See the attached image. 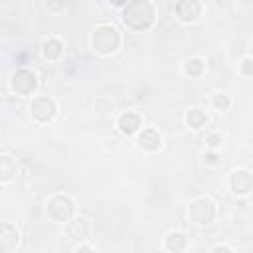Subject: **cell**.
<instances>
[{
	"mask_svg": "<svg viewBox=\"0 0 253 253\" xmlns=\"http://www.w3.org/2000/svg\"><path fill=\"white\" fill-rule=\"evenodd\" d=\"M123 20L133 30H147L155 22V10L149 2H144V0H135V2L127 4Z\"/></svg>",
	"mask_w": 253,
	"mask_h": 253,
	"instance_id": "obj_1",
	"label": "cell"
},
{
	"mask_svg": "<svg viewBox=\"0 0 253 253\" xmlns=\"http://www.w3.org/2000/svg\"><path fill=\"white\" fill-rule=\"evenodd\" d=\"M119 46V34L113 26H99L93 34V48L101 54H111Z\"/></svg>",
	"mask_w": 253,
	"mask_h": 253,
	"instance_id": "obj_2",
	"label": "cell"
},
{
	"mask_svg": "<svg viewBox=\"0 0 253 253\" xmlns=\"http://www.w3.org/2000/svg\"><path fill=\"white\" fill-rule=\"evenodd\" d=\"M71 212H74V206H71V200L65 196H58L48 204V214L56 222H65L71 215Z\"/></svg>",
	"mask_w": 253,
	"mask_h": 253,
	"instance_id": "obj_3",
	"label": "cell"
},
{
	"mask_svg": "<svg viewBox=\"0 0 253 253\" xmlns=\"http://www.w3.org/2000/svg\"><path fill=\"white\" fill-rule=\"evenodd\" d=\"M30 109H32V115L38 121H50L54 117L56 107H54V101L48 97H36L30 105Z\"/></svg>",
	"mask_w": 253,
	"mask_h": 253,
	"instance_id": "obj_4",
	"label": "cell"
},
{
	"mask_svg": "<svg viewBox=\"0 0 253 253\" xmlns=\"http://www.w3.org/2000/svg\"><path fill=\"white\" fill-rule=\"evenodd\" d=\"M190 218L196 224H208L214 218V206H212V202H208V200L194 202L192 208H190Z\"/></svg>",
	"mask_w": 253,
	"mask_h": 253,
	"instance_id": "obj_5",
	"label": "cell"
},
{
	"mask_svg": "<svg viewBox=\"0 0 253 253\" xmlns=\"http://www.w3.org/2000/svg\"><path fill=\"white\" fill-rule=\"evenodd\" d=\"M18 243V232L10 224H0V253H10Z\"/></svg>",
	"mask_w": 253,
	"mask_h": 253,
	"instance_id": "obj_6",
	"label": "cell"
},
{
	"mask_svg": "<svg viewBox=\"0 0 253 253\" xmlns=\"http://www.w3.org/2000/svg\"><path fill=\"white\" fill-rule=\"evenodd\" d=\"M12 85H14V89H16L18 93H30V91L36 87V78H34L32 71L20 69V71H16V74H14Z\"/></svg>",
	"mask_w": 253,
	"mask_h": 253,
	"instance_id": "obj_7",
	"label": "cell"
},
{
	"mask_svg": "<svg viewBox=\"0 0 253 253\" xmlns=\"http://www.w3.org/2000/svg\"><path fill=\"white\" fill-rule=\"evenodd\" d=\"M178 16H182V20H194L196 16H200V4L196 0H184L176 6Z\"/></svg>",
	"mask_w": 253,
	"mask_h": 253,
	"instance_id": "obj_8",
	"label": "cell"
},
{
	"mask_svg": "<svg viewBox=\"0 0 253 253\" xmlns=\"http://www.w3.org/2000/svg\"><path fill=\"white\" fill-rule=\"evenodd\" d=\"M232 188L239 194H245L251 190V174L247 170H241V172H235L234 178H232Z\"/></svg>",
	"mask_w": 253,
	"mask_h": 253,
	"instance_id": "obj_9",
	"label": "cell"
},
{
	"mask_svg": "<svg viewBox=\"0 0 253 253\" xmlns=\"http://www.w3.org/2000/svg\"><path fill=\"white\" fill-rule=\"evenodd\" d=\"M67 234H69L71 237H76V239H85L87 234H89V224H87V220L79 218V220H76V222H71V224L67 226Z\"/></svg>",
	"mask_w": 253,
	"mask_h": 253,
	"instance_id": "obj_10",
	"label": "cell"
},
{
	"mask_svg": "<svg viewBox=\"0 0 253 253\" xmlns=\"http://www.w3.org/2000/svg\"><path fill=\"white\" fill-rule=\"evenodd\" d=\"M18 172V164L12 156H2L0 158V178L2 180H10L14 178V174Z\"/></svg>",
	"mask_w": 253,
	"mask_h": 253,
	"instance_id": "obj_11",
	"label": "cell"
},
{
	"mask_svg": "<svg viewBox=\"0 0 253 253\" xmlns=\"http://www.w3.org/2000/svg\"><path fill=\"white\" fill-rule=\"evenodd\" d=\"M119 127L123 129V133H135L138 127H140V117L136 115V113H125L123 117H121V121H119Z\"/></svg>",
	"mask_w": 253,
	"mask_h": 253,
	"instance_id": "obj_12",
	"label": "cell"
},
{
	"mask_svg": "<svg viewBox=\"0 0 253 253\" xmlns=\"http://www.w3.org/2000/svg\"><path fill=\"white\" fill-rule=\"evenodd\" d=\"M140 144L144 149H149V151H155L158 144H160V136H158V133L156 131H153V129H149V131H144L142 135H140Z\"/></svg>",
	"mask_w": 253,
	"mask_h": 253,
	"instance_id": "obj_13",
	"label": "cell"
},
{
	"mask_svg": "<svg viewBox=\"0 0 253 253\" xmlns=\"http://www.w3.org/2000/svg\"><path fill=\"white\" fill-rule=\"evenodd\" d=\"M166 245H168L170 251L178 253V251H182V249H184V245H186V237H184L182 234H170L168 239H166Z\"/></svg>",
	"mask_w": 253,
	"mask_h": 253,
	"instance_id": "obj_14",
	"label": "cell"
},
{
	"mask_svg": "<svg viewBox=\"0 0 253 253\" xmlns=\"http://www.w3.org/2000/svg\"><path fill=\"white\" fill-rule=\"evenodd\" d=\"M44 54H46V58L56 59V58L61 54V44H59V40H56V38L48 40V42L44 44Z\"/></svg>",
	"mask_w": 253,
	"mask_h": 253,
	"instance_id": "obj_15",
	"label": "cell"
},
{
	"mask_svg": "<svg viewBox=\"0 0 253 253\" xmlns=\"http://www.w3.org/2000/svg\"><path fill=\"white\" fill-rule=\"evenodd\" d=\"M204 123H206V113L202 109H192L188 113V125L190 127L200 129V127H204Z\"/></svg>",
	"mask_w": 253,
	"mask_h": 253,
	"instance_id": "obj_16",
	"label": "cell"
},
{
	"mask_svg": "<svg viewBox=\"0 0 253 253\" xmlns=\"http://www.w3.org/2000/svg\"><path fill=\"white\" fill-rule=\"evenodd\" d=\"M202 61L200 59H192V61H188V65H186V71L190 76H200L202 74Z\"/></svg>",
	"mask_w": 253,
	"mask_h": 253,
	"instance_id": "obj_17",
	"label": "cell"
},
{
	"mask_svg": "<svg viewBox=\"0 0 253 253\" xmlns=\"http://www.w3.org/2000/svg\"><path fill=\"white\" fill-rule=\"evenodd\" d=\"M215 107H222V109H226V107H228V99L226 97H218V99H215Z\"/></svg>",
	"mask_w": 253,
	"mask_h": 253,
	"instance_id": "obj_18",
	"label": "cell"
},
{
	"mask_svg": "<svg viewBox=\"0 0 253 253\" xmlns=\"http://www.w3.org/2000/svg\"><path fill=\"white\" fill-rule=\"evenodd\" d=\"M243 69H245V74H247V76H251V59H245Z\"/></svg>",
	"mask_w": 253,
	"mask_h": 253,
	"instance_id": "obj_19",
	"label": "cell"
},
{
	"mask_svg": "<svg viewBox=\"0 0 253 253\" xmlns=\"http://www.w3.org/2000/svg\"><path fill=\"white\" fill-rule=\"evenodd\" d=\"M218 144H220L218 136H210V147H218Z\"/></svg>",
	"mask_w": 253,
	"mask_h": 253,
	"instance_id": "obj_20",
	"label": "cell"
},
{
	"mask_svg": "<svg viewBox=\"0 0 253 253\" xmlns=\"http://www.w3.org/2000/svg\"><path fill=\"white\" fill-rule=\"evenodd\" d=\"M214 253H232V251H230L228 247H215V249H214Z\"/></svg>",
	"mask_w": 253,
	"mask_h": 253,
	"instance_id": "obj_21",
	"label": "cell"
},
{
	"mask_svg": "<svg viewBox=\"0 0 253 253\" xmlns=\"http://www.w3.org/2000/svg\"><path fill=\"white\" fill-rule=\"evenodd\" d=\"M78 253H93V251H91V249H89V247H81V249H79V251H78Z\"/></svg>",
	"mask_w": 253,
	"mask_h": 253,
	"instance_id": "obj_22",
	"label": "cell"
}]
</instances>
